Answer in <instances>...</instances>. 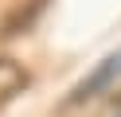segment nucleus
Masks as SVG:
<instances>
[{
    "label": "nucleus",
    "mask_w": 121,
    "mask_h": 117,
    "mask_svg": "<svg viewBox=\"0 0 121 117\" xmlns=\"http://www.w3.org/2000/svg\"><path fill=\"white\" fill-rule=\"evenodd\" d=\"M113 78H121V47L109 55V59H102L94 70H90L86 78H82V86L70 94V101H86V98H94V94H102V90H109L113 86Z\"/></svg>",
    "instance_id": "1"
},
{
    "label": "nucleus",
    "mask_w": 121,
    "mask_h": 117,
    "mask_svg": "<svg viewBox=\"0 0 121 117\" xmlns=\"http://www.w3.org/2000/svg\"><path fill=\"white\" fill-rule=\"evenodd\" d=\"M24 86H27L24 66H20V62H12V59H0V105H4L8 98H16Z\"/></svg>",
    "instance_id": "2"
},
{
    "label": "nucleus",
    "mask_w": 121,
    "mask_h": 117,
    "mask_svg": "<svg viewBox=\"0 0 121 117\" xmlns=\"http://www.w3.org/2000/svg\"><path fill=\"white\" fill-rule=\"evenodd\" d=\"M109 117H121V94H117V98L109 101Z\"/></svg>",
    "instance_id": "3"
}]
</instances>
